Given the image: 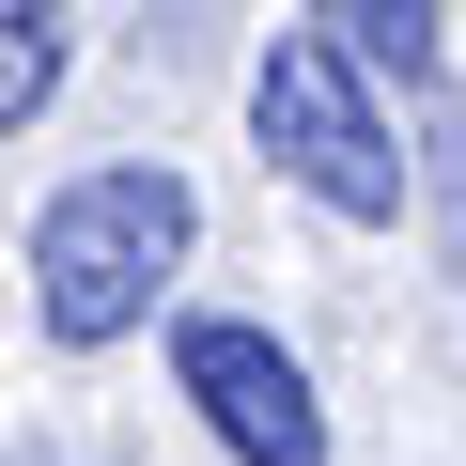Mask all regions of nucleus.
<instances>
[{"label": "nucleus", "instance_id": "obj_1", "mask_svg": "<svg viewBox=\"0 0 466 466\" xmlns=\"http://www.w3.org/2000/svg\"><path fill=\"white\" fill-rule=\"evenodd\" d=\"M187 233H202V202H187V171H156V156H125V171H78L47 218H32V311H47V342H125L140 311H156V280L187 265Z\"/></svg>", "mask_w": 466, "mask_h": 466}, {"label": "nucleus", "instance_id": "obj_2", "mask_svg": "<svg viewBox=\"0 0 466 466\" xmlns=\"http://www.w3.org/2000/svg\"><path fill=\"white\" fill-rule=\"evenodd\" d=\"M249 125H265V156H280L327 218H404V156H389V125H373L358 63H342L327 32H280V47H265Z\"/></svg>", "mask_w": 466, "mask_h": 466}, {"label": "nucleus", "instance_id": "obj_3", "mask_svg": "<svg viewBox=\"0 0 466 466\" xmlns=\"http://www.w3.org/2000/svg\"><path fill=\"white\" fill-rule=\"evenodd\" d=\"M171 373H187V404L218 420V451H233V466H327V420H311V373H296V358H280L265 327H233V311H187Z\"/></svg>", "mask_w": 466, "mask_h": 466}, {"label": "nucleus", "instance_id": "obj_4", "mask_svg": "<svg viewBox=\"0 0 466 466\" xmlns=\"http://www.w3.org/2000/svg\"><path fill=\"white\" fill-rule=\"evenodd\" d=\"M47 94H63V16L47 0H0V140H16Z\"/></svg>", "mask_w": 466, "mask_h": 466}]
</instances>
